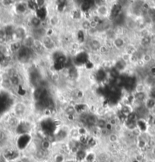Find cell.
Returning <instances> with one entry per match:
<instances>
[{
    "label": "cell",
    "instance_id": "obj_1",
    "mask_svg": "<svg viewBox=\"0 0 155 162\" xmlns=\"http://www.w3.org/2000/svg\"><path fill=\"white\" fill-rule=\"evenodd\" d=\"M88 61H90L89 53L84 51H81V52H76L74 59H73V65L78 66H84Z\"/></svg>",
    "mask_w": 155,
    "mask_h": 162
},
{
    "label": "cell",
    "instance_id": "obj_2",
    "mask_svg": "<svg viewBox=\"0 0 155 162\" xmlns=\"http://www.w3.org/2000/svg\"><path fill=\"white\" fill-rule=\"evenodd\" d=\"M2 157H3L4 160L6 161L7 162H11L20 158L21 156H20L18 149H8L3 152Z\"/></svg>",
    "mask_w": 155,
    "mask_h": 162
},
{
    "label": "cell",
    "instance_id": "obj_3",
    "mask_svg": "<svg viewBox=\"0 0 155 162\" xmlns=\"http://www.w3.org/2000/svg\"><path fill=\"white\" fill-rule=\"evenodd\" d=\"M16 133L18 135L29 134L30 131L31 130V123L29 121H20V123L15 127Z\"/></svg>",
    "mask_w": 155,
    "mask_h": 162
},
{
    "label": "cell",
    "instance_id": "obj_4",
    "mask_svg": "<svg viewBox=\"0 0 155 162\" xmlns=\"http://www.w3.org/2000/svg\"><path fill=\"white\" fill-rule=\"evenodd\" d=\"M27 34V30L24 28V27L23 26H18L15 27V32L13 34V41H18V42H21L24 40V39L26 37Z\"/></svg>",
    "mask_w": 155,
    "mask_h": 162
},
{
    "label": "cell",
    "instance_id": "obj_5",
    "mask_svg": "<svg viewBox=\"0 0 155 162\" xmlns=\"http://www.w3.org/2000/svg\"><path fill=\"white\" fill-rule=\"evenodd\" d=\"M30 140H31V136L29 134L20 135L17 140V147L18 150L26 149L28 145L30 144Z\"/></svg>",
    "mask_w": 155,
    "mask_h": 162
},
{
    "label": "cell",
    "instance_id": "obj_6",
    "mask_svg": "<svg viewBox=\"0 0 155 162\" xmlns=\"http://www.w3.org/2000/svg\"><path fill=\"white\" fill-rule=\"evenodd\" d=\"M122 6L119 2L113 4L112 7L110 8V15H109L108 18L111 21H114L120 15H122Z\"/></svg>",
    "mask_w": 155,
    "mask_h": 162
},
{
    "label": "cell",
    "instance_id": "obj_7",
    "mask_svg": "<svg viewBox=\"0 0 155 162\" xmlns=\"http://www.w3.org/2000/svg\"><path fill=\"white\" fill-rule=\"evenodd\" d=\"M110 8L106 4H103L102 6L96 8V15L97 17H99L101 19L108 18L109 15H110Z\"/></svg>",
    "mask_w": 155,
    "mask_h": 162
},
{
    "label": "cell",
    "instance_id": "obj_8",
    "mask_svg": "<svg viewBox=\"0 0 155 162\" xmlns=\"http://www.w3.org/2000/svg\"><path fill=\"white\" fill-rule=\"evenodd\" d=\"M41 42L46 50L54 51V48L56 47V42L52 37L45 36L44 37L41 39Z\"/></svg>",
    "mask_w": 155,
    "mask_h": 162
},
{
    "label": "cell",
    "instance_id": "obj_9",
    "mask_svg": "<svg viewBox=\"0 0 155 162\" xmlns=\"http://www.w3.org/2000/svg\"><path fill=\"white\" fill-rule=\"evenodd\" d=\"M34 15H36L42 22L47 21V18H48V8L46 6L40 8L34 12Z\"/></svg>",
    "mask_w": 155,
    "mask_h": 162
},
{
    "label": "cell",
    "instance_id": "obj_10",
    "mask_svg": "<svg viewBox=\"0 0 155 162\" xmlns=\"http://www.w3.org/2000/svg\"><path fill=\"white\" fill-rule=\"evenodd\" d=\"M27 111V105L22 102H18L14 106V112L16 116H22L25 114Z\"/></svg>",
    "mask_w": 155,
    "mask_h": 162
},
{
    "label": "cell",
    "instance_id": "obj_11",
    "mask_svg": "<svg viewBox=\"0 0 155 162\" xmlns=\"http://www.w3.org/2000/svg\"><path fill=\"white\" fill-rule=\"evenodd\" d=\"M112 43L113 46L115 48H116V49H118V50L125 48V47L126 46L125 40L122 36H116V38L112 41Z\"/></svg>",
    "mask_w": 155,
    "mask_h": 162
},
{
    "label": "cell",
    "instance_id": "obj_12",
    "mask_svg": "<svg viewBox=\"0 0 155 162\" xmlns=\"http://www.w3.org/2000/svg\"><path fill=\"white\" fill-rule=\"evenodd\" d=\"M102 45H103L102 42L95 37L91 38L88 42V46L93 52H98Z\"/></svg>",
    "mask_w": 155,
    "mask_h": 162
},
{
    "label": "cell",
    "instance_id": "obj_13",
    "mask_svg": "<svg viewBox=\"0 0 155 162\" xmlns=\"http://www.w3.org/2000/svg\"><path fill=\"white\" fill-rule=\"evenodd\" d=\"M93 2H89V1H82L81 2V4H79V8L83 14L90 12L93 8V6H94V4H91Z\"/></svg>",
    "mask_w": 155,
    "mask_h": 162
},
{
    "label": "cell",
    "instance_id": "obj_14",
    "mask_svg": "<svg viewBox=\"0 0 155 162\" xmlns=\"http://www.w3.org/2000/svg\"><path fill=\"white\" fill-rule=\"evenodd\" d=\"M113 67L116 71H119L121 74L122 72L125 71V69L127 68V63L124 62L121 58H120L115 62V63L113 65Z\"/></svg>",
    "mask_w": 155,
    "mask_h": 162
},
{
    "label": "cell",
    "instance_id": "obj_15",
    "mask_svg": "<svg viewBox=\"0 0 155 162\" xmlns=\"http://www.w3.org/2000/svg\"><path fill=\"white\" fill-rule=\"evenodd\" d=\"M28 7H27L26 2H17L15 4V11L16 13L19 15H22L24 13H26L28 11Z\"/></svg>",
    "mask_w": 155,
    "mask_h": 162
},
{
    "label": "cell",
    "instance_id": "obj_16",
    "mask_svg": "<svg viewBox=\"0 0 155 162\" xmlns=\"http://www.w3.org/2000/svg\"><path fill=\"white\" fill-rule=\"evenodd\" d=\"M88 151L84 149H79L75 154V159L78 162H84Z\"/></svg>",
    "mask_w": 155,
    "mask_h": 162
},
{
    "label": "cell",
    "instance_id": "obj_17",
    "mask_svg": "<svg viewBox=\"0 0 155 162\" xmlns=\"http://www.w3.org/2000/svg\"><path fill=\"white\" fill-rule=\"evenodd\" d=\"M83 15L84 14L80 11L79 8H72L70 11V16L71 17V18L74 19V20H78V21H80L83 18Z\"/></svg>",
    "mask_w": 155,
    "mask_h": 162
},
{
    "label": "cell",
    "instance_id": "obj_18",
    "mask_svg": "<svg viewBox=\"0 0 155 162\" xmlns=\"http://www.w3.org/2000/svg\"><path fill=\"white\" fill-rule=\"evenodd\" d=\"M34 40H35V39L32 36L31 34H30V35H28H28L26 36V37L24 38V40L22 41V45L24 46L27 47V48H32L33 46H34Z\"/></svg>",
    "mask_w": 155,
    "mask_h": 162
},
{
    "label": "cell",
    "instance_id": "obj_19",
    "mask_svg": "<svg viewBox=\"0 0 155 162\" xmlns=\"http://www.w3.org/2000/svg\"><path fill=\"white\" fill-rule=\"evenodd\" d=\"M136 126L141 133L146 132V130H148V123L145 120L142 118H138V121H136Z\"/></svg>",
    "mask_w": 155,
    "mask_h": 162
},
{
    "label": "cell",
    "instance_id": "obj_20",
    "mask_svg": "<svg viewBox=\"0 0 155 162\" xmlns=\"http://www.w3.org/2000/svg\"><path fill=\"white\" fill-rule=\"evenodd\" d=\"M76 39L77 43H79L80 45L84 43L86 40V32L79 28L76 33Z\"/></svg>",
    "mask_w": 155,
    "mask_h": 162
},
{
    "label": "cell",
    "instance_id": "obj_21",
    "mask_svg": "<svg viewBox=\"0 0 155 162\" xmlns=\"http://www.w3.org/2000/svg\"><path fill=\"white\" fill-rule=\"evenodd\" d=\"M75 107V112H76V114H81L83 113H85L87 112V104H84V103L82 102H79V103H76V104L74 105Z\"/></svg>",
    "mask_w": 155,
    "mask_h": 162
},
{
    "label": "cell",
    "instance_id": "obj_22",
    "mask_svg": "<svg viewBox=\"0 0 155 162\" xmlns=\"http://www.w3.org/2000/svg\"><path fill=\"white\" fill-rule=\"evenodd\" d=\"M30 27L32 28H38L42 27V21L36 15H33L29 20Z\"/></svg>",
    "mask_w": 155,
    "mask_h": 162
},
{
    "label": "cell",
    "instance_id": "obj_23",
    "mask_svg": "<svg viewBox=\"0 0 155 162\" xmlns=\"http://www.w3.org/2000/svg\"><path fill=\"white\" fill-rule=\"evenodd\" d=\"M22 46V43L21 42H18V41H13L10 43V46L8 47L10 52L12 53H17L18 51L20 49V48Z\"/></svg>",
    "mask_w": 155,
    "mask_h": 162
},
{
    "label": "cell",
    "instance_id": "obj_24",
    "mask_svg": "<svg viewBox=\"0 0 155 162\" xmlns=\"http://www.w3.org/2000/svg\"><path fill=\"white\" fill-rule=\"evenodd\" d=\"M144 105L148 111L154 110L155 109V99L148 97L147 99L144 101Z\"/></svg>",
    "mask_w": 155,
    "mask_h": 162
},
{
    "label": "cell",
    "instance_id": "obj_25",
    "mask_svg": "<svg viewBox=\"0 0 155 162\" xmlns=\"http://www.w3.org/2000/svg\"><path fill=\"white\" fill-rule=\"evenodd\" d=\"M52 147V142L50 141H49L47 139L44 138L41 140L40 141V148L43 149V151H48Z\"/></svg>",
    "mask_w": 155,
    "mask_h": 162
},
{
    "label": "cell",
    "instance_id": "obj_26",
    "mask_svg": "<svg viewBox=\"0 0 155 162\" xmlns=\"http://www.w3.org/2000/svg\"><path fill=\"white\" fill-rule=\"evenodd\" d=\"M66 158H67L63 153L58 152L52 156V162H65Z\"/></svg>",
    "mask_w": 155,
    "mask_h": 162
},
{
    "label": "cell",
    "instance_id": "obj_27",
    "mask_svg": "<svg viewBox=\"0 0 155 162\" xmlns=\"http://www.w3.org/2000/svg\"><path fill=\"white\" fill-rule=\"evenodd\" d=\"M134 96L135 101H138V102L143 103L144 102V101L148 98L147 94H146V92H144V93H134Z\"/></svg>",
    "mask_w": 155,
    "mask_h": 162
},
{
    "label": "cell",
    "instance_id": "obj_28",
    "mask_svg": "<svg viewBox=\"0 0 155 162\" xmlns=\"http://www.w3.org/2000/svg\"><path fill=\"white\" fill-rule=\"evenodd\" d=\"M56 10L59 12V13H62L65 11V10L67 8V2H65V1H58L56 2Z\"/></svg>",
    "mask_w": 155,
    "mask_h": 162
},
{
    "label": "cell",
    "instance_id": "obj_29",
    "mask_svg": "<svg viewBox=\"0 0 155 162\" xmlns=\"http://www.w3.org/2000/svg\"><path fill=\"white\" fill-rule=\"evenodd\" d=\"M9 80H10V83H11V86H12L18 87V86H19L20 85H21V78H20V76H18V74L11 76V77H10Z\"/></svg>",
    "mask_w": 155,
    "mask_h": 162
},
{
    "label": "cell",
    "instance_id": "obj_30",
    "mask_svg": "<svg viewBox=\"0 0 155 162\" xmlns=\"http://www.w3.org/2000/svg\"><path fill=\"white\" fill-rule=\"evenodd\" d=\"M60 19L58 15H52L50 18H49V23L52 27H56L59 24Z\"/></svg>",
    "mask_w": 155,
    "mask_h": 162
},
{
    "label": "cell",
    "instance_id": "obj_31",
    "mask_svg": "<svg viewBox=\"0 0 155 162\" xmlns=\"http://www.w3.org/2000/svg\"><path fill=\"white\" fill-rule=\"evenodd\" d=\"M107 137L108 141L110 142V143H113V144L117 142L118 140H119V136H118L116 133H114V132L110 133Z\"/></svg>",
    "mask_w": 155,
    "mask_h": 162
},
{
    "label": "cell",
    "instance_id": "obj_32",
    "mask_svg": "<svg viewBox=\"0 0 155 162\" xmlns=\"http://www.w3.org/2000/svg\"><path fill=\"white\" fill-rule=\"evenodd\" d=\"M97 160V155L93 151H88L84 162H95Z\"/></svg>",
    "mask_w": 155,
    "mask_h": 162
},
{
    "label": "cell",
    "instance_id": "obj_33",
    "mask_svg": "<svg viewBox=\"0 0 155 162\" xmlns=\"http://www.w3.org/2000/svg\"><path fill=\"white\" fill-rule=\"evenodd\" d=\"M107 123V121L105 119L104 117H101V118L98 117V120H97L96 127H97V129H99V130H102V129L105 128Z\"/></svg>",
    "mask_w": 155,
    "mask_h": 162
},
{
    "label": "cell",
    "instance_id": "obj_34",
    "mask_svg": "<svg viewBox=\"0 0 155 162\" xmlns=\"http://www.w3.org/2000/svg\"><path fill=\"white\" fill-rule=\"evenodd\" d=\"M26 4H27V7H28V9L29 10V11L35 12V11L38 9V6H37V5H36L35 1L30 0V1L26 2Z\"/></svg>",
    "mask_w": 155,
    "mask_h": 162
},
{
    "label": "cell",
    "instance_id": "obj_35",
    "mask_svg": "<svg viewBox=\"0 0 155 162\" xmlns=\"http://www.w3.org/2000/svg\"><path fill=\"white\" fill-rule=\"evenodd\" d=\"M141 59L143 61L144 64H149L151 62V61L153 60V57L152 55L150 53H148V52H146V53H144V54H142V57H141Z\"/></svg>",
    "mask_w": 155,
    "mask_h": 162
},
{
    "label": "cell",
    "instance_id": "obj_36",
    "mask_svg": "<svg viewBox=\"0 0 155 162\" xmlns=\"http://www.w3.org/2000/svg\"><path fill=\"white\" fill-rule=\"evenodd\" d=\"M64 112H65V114H66V116L76 114L75 107H74V105H71V104H69V105H67V106L65 108Z\"/></svg>",
    "mask_w": 155,
    "mask_h": 162
},
{
    "label": "cell",
    "instance_id": "obj_37",
    "mask_svg": "<svg viewBox=\"0 0 155 162\" xmlns=\"http://www.w3.org/2000/svg\"><path fill=\"white\" fill-rule=\"evenodd\" d=\"M134 90L135 93H144L146 91V86L143 83H137Z\"/></svg>",
    "mask_w": 155,
    "mask_h": 162
},
{
    "label": "cell",
    "instance_id": "obj_38",
    "mask_svg": "<svg viewBox=\"0 0 155 162\" xmlns=\"http://www.w3.org/2000/svg\"><path fill=\"white\" fill-rule=\"evenodd\" d=\"M147 15L152 21L155 20V7H149L146 10Z\"/></svg>",
    "mask_w": 155,
    "mask_h": 162
},
{
    "label": "cell",
    "instance_id": "obj_39",
    "mask_svg": "<svg viewBox=\"0 0 155 162\" xmlns=\"http://www.w3.org/2000/svg\"><path fill=\"white\" fill-rule=\"evenodd\" d=\"M90 28H91V26H90L89 20H86V19L82 20V21L81 22V29L87 32L90 30Z\"/></svg>",
    "mask_w": 155,
    "mask_h": 162
},
{
    "label": "cell",
    "instance_id": "obj_40",
    "mask_svg": "<svg viewBox=\"0 0 155 162\" xmlns=\"http://www.w3.org/2000/svg\"><path fill=\"white\" fill-rule=\"evenodd\" d=\"M110 46H109L107 44H103V45L101 46V47L100 48L99 51L98 52H100V54L101 55H107L110 52Z\"/></svg>",
    "mask_w": 155,
    "mask_h": 162
},
{
    "label": "cell",
    "instance_id": "obj_41",
    "mask_svg": "<svg viewBox=\"0 0 155 162\" xmlns=\"http://www.w3.org/2000/svg\"><path fill=\"white\" fill-rule=\"evenodd\" d=\"M16 93H17V94L19 95V96L23 97L27 94V90H25L24 87H23L22 85H20V86H18L17 87Z\"/></svg>",
    "mask_w": 155,
    "mask_h": 162
},
{
    "label": "cell",
    "instance_id": "obj_42",
    "mask_svg": "<svg viewBox=\"0 0 155 162\" xmlns=\"http://www.w3.org/2000/svg\"><path fill=\"white\" fill-rule=\"evenodd\" d=\"M84 67H85V69L86 70H88V71H91V70H93L94 67H95V64L93 63L92 61H88L87 63H85V65H84Z\"/></svg>",
    "mask_w": 155,
    "mask_h": 162
},
{
    "label": "cell",
    "instance_id": "obj_43",
    "mask_svg": "<svg viewBox=\"0 0 155 162\" xmlns=\"http://www.w3.org/2000/svg\"><path fill=\"white\" fill-rule=\"evenodd\" d=\"M2 86L4 89H6V90H8V89H11V83H10V80H4L2 81Z\"/></svg>",
    "mask_w": 155,
    "mask_h": 162
},
{
    "label": "cell",
    "instance_id": "obj_44",
    "mask_svg": "<svg viewBox=\"0 0 155 162\" xmlns=\"http://www.w3.org/2000/svg\"><path fill=\"white\" fill-rule=\"evenodd\" d=\"M35 2H36V5H37V6H38V8H43V7H44V6H46V3H47V2L44 1V0H36Z\"/></svg>",
    "mask_w": 155,
    "mask_h": 162
},
{
    "label": "cell",
    "instance_id": "obj_45",
    "mask_svg": "<svg viewBox=\"0 0 155 162\" xmlns=\"http://www.w3.org/2000/svg\"><path fill=\"white\" fill-rule=\"evenodd\" d=\"M146 145V142L144 140H139L138 141V146L140 149H143L144 147H145Z\"/></svg>",
    "mask_w": 155,
    "mask_h": 162
},
{
    "label": "cell",
    "instance_id": "obj_46",
    "mask_svg": "<svg viewBox=\"0 0 155 162\" xmlns=\"http://www.w3.org/2000/svg\"><path fill=\"white\" fill-rule=\"evenodd\" d=\"M66 118L70 122H73L75 121V114H72V115H66Z\"/></svg>",
    "mask_w": 155,
    "mask_h": 162
},
{
    "label": "cell",
    "instance_id": "obj_47",
    "mask_svg": "<svg viewBox=\"0 0 155 162\" xmlns=\"http://www.w3.org/2000/svg\"><path fill=\"white\" fill-rule=\"evenodd\" d=\"M5 37H6L5 29H4V28H0V39H1V38H5Z\"/></svg>",
    "mask_w": 155,
    "mask_h": 162
},
{
    "label": "cell",
    "instance_id": "obj_48",
    "mask_svg": "<svg viewBox=\"0 0 155 162\" xmlns=\"http://www.w3.org/2000/svg\"><path fill=\"white\" fill-rule=\"evenodd\" d=\"M14 2H13V1H2V3L3 4L4 6H11V5H12V3H14Z\"/></svg>",
    "mask_w": 155,
    "mask_h": 162
},
{
    "label": "cell",
    "instance_id": "obj_49",
    "mask_svg": "<svg viewBox=\"0 0 155 162\" xmlns=\"http://www.w3.org/2000/svg\"><path fill=\"white\" fill-rule=\"evenodd\" d=\"M6 56L7 55H6L4 54V53H2V52H0V63H2L4 60L6 59Z\"/></svg>",
    "mask_w": 155,
    "mask_h": 162
},
{
    "label": "cell",
    "instance_id": "obj_50",
    "mask_svg": "<svg viewBox=\"0 0 155 162\" xmlns=\"http://www.w3.org/2000/svg\"><path fill=\"white\" fill-rule=\"evenodd\" d=\"M150 71H151V75H153V76H155V65L152 66V67H151Z\"/></svg>",
    "mask_w": 155,
    "mask_h": 162
},
{
    "label": "cell",
    "instance_id": "obj_51",
    "mask_svg": "<svg viewBox=\"0 0 155 162\" xmlns=\"http://www.w3.org/2000/svg\"><path fill=\"white\" fill-rule=\"evenodd\" d=\"M65 162H78L75 159V158H66V161Z\"/></svg>",
    "mask_w": 155,
    "mask_h": 162
},
{
    "label": "cell",
    "instance_id": "obj_52",
    "mask_svg": "<svg viewBox=\"0 0 155 162\" xmlns=\"http://www.w3.org/2000/svg\"><path fill=\"white\" fill-rule=\"evenodd\" d=\"M153 24H154V25L155 26V20H154V21H153Z\"/></svg>",
    "mask_w": 155,
    "mask_h": 162
},
{
    "label": "cell",
    "instance_id": "obj_53",
    "mask_svg": "<svg viewBox=\"0 0 155 162\" xmlns=\"http://www.w3.org/2000/svg\"><path fill=\"white\" fill-rule=\"evenodd\" d=\"M40 162H47V161H40Z\"/></svg>",
    "mask_w": 155,
    "mask_h": 162
},
{
    "label": "cell",
    "instance_id": "obj_54",
    "mask_svg": "<svg viewBox=\"0 0 155 162\" xmlns=\"http://www.w3.org/2000/svg\"><path fill=\"white\" fill-rule=\"evenodd\" d=\"M154 51H155V45H154Z\"/></svg>",
    "mask_w": 155,
    "mask_h": 162
},
{
    "label": "cell",
    "instance_id": "obj_55",
    "mask_svg": "<svg viewBox=\"0 0 155 162\" xmlns=\"http://www.w3.org/2000/svg\"><path fill=\"white\" fill-rule=\"evenodd\" d=\"M154 155H155V150H154Z\"/></svg>",
    "mask_w": 155,
    "mask_h": 162
}]
</instances>
